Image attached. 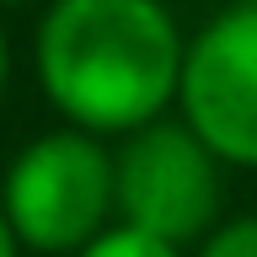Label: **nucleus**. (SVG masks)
<instances>
[{"label": "nucleus", "instance_id": "8", "mask_svg": "<svg viewBox=\"0 0 257 257\" xmlns=\"http://www.w3.org/2000/svg\"><path fill=\"white\" fill-rule=\"evenodd\" d=\"M0 257H22V241H16V230L6 225V214H0Z\"/></svg>", "mask_w": 257, "mask_h": 257}, {"label": "nucleus", "instance_id": "1", "mask_svg": "<svg viewBox=\"0 0 257 257\" xmlns=\"http://www.w3.org/2000/svg\"><path fill=\"white\" fill-rule=\"evenodd\" d=\"M188 38L161 0H48L32 64L70 128L123 140L177 107Z\"/></svg>", "mask_w": 257, "mask_h": 257}, {"label": "nucleus", "instance_id": "6", "mask_svg": "<svg viewBox=\"0 0 257 257\" xmlns=\"http://www.w3.org/2000/svg\"><path fill=\"white\" fill-rule=\"evenodd\" d=\"M198 257H257V214L220 220L204 241H198Z\"/></svg>", "mask_w": 257, "mask_h": 257}, {"label": "nucleus", "instance_id": "2", "mask_svg": "<svg viewBox=\"0 0 257 257\" xmlns=\"http://www.w3.org/2000/svg\"><path fill=\"white\" fill-rule=\"evenodd\" d=\"M0 214L16 230L22 252H86L112 220V150L80 128L27 140L6 166Z\"/></svg>", "mask_w": 257, "mask_h": 257}, {"label": "nucleus", "instance_id": "7", "mask_svg": "<svg viewBox=\"0 0 257 257\" xmlns=\"http://www.w3.org/2000/svg\"><path fill=\"white\" fill-rule=\"evenodd\" d=\"M6 86H11V43H6V27H0V102H6Z\"/></svg>", "mask_w": 257, "mask_h": 257}, {"label": "nucleus", "instance_id": "4", "mask_svg": "<svg viewBox=\"0 0 257 257\" xmlns=\"http://www.w3.org/2000/svg\"><path fill=\"white\" fill-rule=\"evenodd\" d=\"M177 118L220 166L257 172V6H230L188 38Z\"/></svg>", "mask_w": 257, "mask_h": 257}, {"label": "nucleus", "instance_id": "5", "mask_svg": "<svg viewBox=\"0 0 257 257\" xmlns=\"http://www.w3.org/2000/svg\"><path fill=\"white\" fill-rule=\"evenodd\" d=\"M75 257H182V252L166 246V241H156V236L128 230V225H107V230H102L86 252H75Z\"/></svg>", "mask_w": 257, "mask_h": 257}, {"label": "nucleus", "instance_id": "3", "mask_svg": "<svg viewBox=\"0 0 257 257\" xmlns=\"http://www.w3.org/2000/svg\"><path fill=\"white\" fill-rule=\"evenodd\" d=\"M220 161L182 118H156L112 150V214L140 236L198 246L220 225Z\"/></svg>", "mask_w": 257, "mask_h": 257}, {"label": "nucleus", "instance_id": "9", "mask_svg": "<svg viewBox=\"0 0 257 257\" xmlns=\"http://www.w3.org/2000/svg\"><path fill=\"white\" fill-rule=\"evenodd\" d=\"M0 6H6V11H11V6H38V0H0Z\"/></svg>", "mask_w": 257, "mask_h": 257}, {"label": "nucleus", "instance_id": "10", "mask_svg": "<svg viewBox=\"0 0 257 257\" xmlns=\"http://www.w3.org/2000/svg\"><path fill=\"white\" fill-rule=\"evenodd\" d=\"M236 6H257V0H236Z\"/></svg>", "mask_w": 257, "mask_h": 257}]
</instances>
